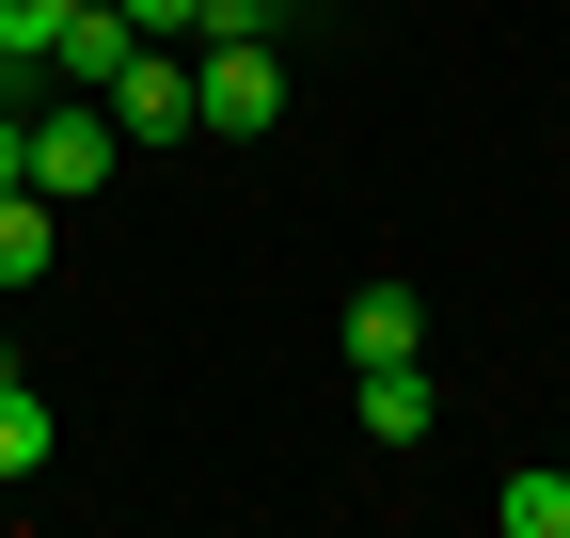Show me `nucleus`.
Returning <instances> with one entry per match:
<instances>
[{
	"label": "nucleus",
	"mask_w": 570,
	"mask_h": 538,
	"mask_svg": "<svg viewBox=\"0 0 570 538\" xmlns=\"http://www.w3.org/2000/svg\"><path fill=\"white\" fill-rule=\"evenodd\" d=\"M491 522H508V538H570V476H554V459H539V476H508V491H491Z\"/></svg>",
	"instance_id": "obj_9"
},
{
	"label": "nucleus",
	"mask_w": 570,
	"mask_h": 538,
	"mask_svg": "<svg viewBox=\"0 0 570 538\" xmlns=\"http://www.w3.org/2000/svg\"><path fill=\"white\" fill-rule=\"evenodd\" d=\"M96 111H111V143H206V127H190V48H175V32H142V48L111 63Z\"/></svg>",
	"instance_id": "obj_2"
},
{
	"label": "nucleus",
	"mask_w": 570,
	"mask_h": 538,
	"mask_svg": "<svg viewBox=\"0 0 570 538\" xmlns=\"http://www.w3.org/2000/svg\"><path fill=\"white\" fill-rule=\"evenodd\" d=\"M428 349V301L412 286H348V365H412Z\"/></svg>",
	"instance_id": "obj_7"
},
{
	"label": "nucleus",
	"mask_w": 570,
	"mask_h": 538,
	"mask_svg": "<svg viewBox=\"0 0 570 538\" xmlns=\"http://www.w3.org/2000/svg\"><path fill=\"white\" fill-rule=\"evenodd\" d=\"M48 444H63L48 380H32V365H0V491H32V476H48Z\"/></svg>",
	"instance_id": "obj_5"
},
{
	"label": "nucleus",
	"mask_w": 570,
	"mask_h": 538,
	"mask_svg": "<svg viewBox=\"0 0 570 538\" xmlns=\"http://www.w3.org/2000/svg\"><path fill=\"white\" fill-rule=\"evenodd\" d=\"M444 428V396H428V349L412 365H365V444H428Z\"/></svg>",
	"instance_id": "obj_8"
},
{
	"label": "nucleus",
	"mask_w": 570,
	"mask_h": 538,
	"mask_svg": "<svg viewBox=\"0 0 570 538\" xmlns=\"http://www.w3.org/2000/svg\"><path fill=\"white\" fill-rule=\"evenodd\" d=\"M223 17H254V32H285V17H302V0H223Z\"/></svg>",
	"instance_id": "obj_13"
},
{
	"label": "nucleus",
	"mask_w": 570,
	"mask_h": 538,
	"mask_svg": "<svg viewBox=\"0 0 570 538\" xmlns=\"http://www.w3.org/2000/svg\"><path fill=\"white\" fill-rule=\"evenodd\" d=\"M127 48H142V32L111 17V0H80V17L48 32V63H32V80H63V96H111V63H127Z\"/></svg>",
	"instance_id": "obj_4"
},
{
	"label": "nucleus",
	"mask_w": 570,
	"mask_h": 538,
	"mask_svg": "<svg viewBox=\"0 0 570 538\" xmlns=\"http://www.w3.org/2000/svg\"><path fill=\"white\" fill-rule=\"evenodd\" d=\"M190 127H206V143H269V127H285V48L254 17H206L190 32Z\"/></svg>",
	"instance_id": "obj_1"
},
{
	"label": "nucleus",
	"mask_w": 570,
	"mask_h": 538,
	"mask_svg": "<svg viewBox=\"0 0 570 538\" xmlns=\"http://www.w3.org/2000/svg\"><path fill=\"white\" fill-rule=\"evenodd\" d=\"M32 175V111H0V190H17Z\"/></svg>",
	"instance_id": "obj_12"
},
{
	"label": "nucleus",
	"mask_w": 570,
	"mask_h": 538,
	"mask_svg": "<svg viewBox=\"0 0 570 538\" xmlns=\"http://www.w3.org/2000/svg\"><path fill=\"white\" fill-rule=\"evenodd\" d=\"M111 17H127V32H175V48H190L206 17H223V0H111Z\"/></svg>",
	"instance_id": "obj_11"
},
{
	"label": "nucleus",
	"mask_w": 570,
	"mask_h": 538,
	"mask_svg": "<svg viewBox=\"0 0 570 538\" xmlns=\"http://www.w3.org/2000/svg\"><path fill=\"white\" fill-rule=\"evenodd\" d=\"M111 111L96 96H63V111H32V190H48V207H96V190H111Z\"/></svg>",
	"instance_id": "obj_3"
},
{
	"label": "nucleus",
	"mask_w": 570,
	"mask_h": 538,
	"mask_svg": "<svg viewBox=\"0 0 570 538\" xmlns=\"http://www.w3.org/2000/svg\"><path fill=\"white\" fill-rule=\"evenodd\" d=\"M63 17H80V0H0V96L48 63V32H63Z\"/></svg>",
	"instance_id": "obj_10"
},
{
	"label": "nucleus",
	"mask_w": 570,
	"mask_h": 538,
	"mask_svg": "<svg viewBox=\"0 0 570 538\" xmlns=\"http://www.w3.org/2000/svg\"><path fill=\"white\" fill-rule=\"evenodd\" d=\"M554 476H570V459H554Z\"/></svg>",
	"instance_id": "obj_14"
},
{
	"label": "nucleus",
	"mask_w": 570,
	"mask_h": 538,
	"mask_svg": "<svg viewBox=\"0 0 570 538\" xmlns=\"http://www.w3.org/2000/svg\"><path fill=\"white\" fill-rule=\"evenodd\" d=\"M48 269H63V207L17 175V190H0V286H48Z\"/></svg>",
	"instance_id": "obj_6"
}]
</instances>
